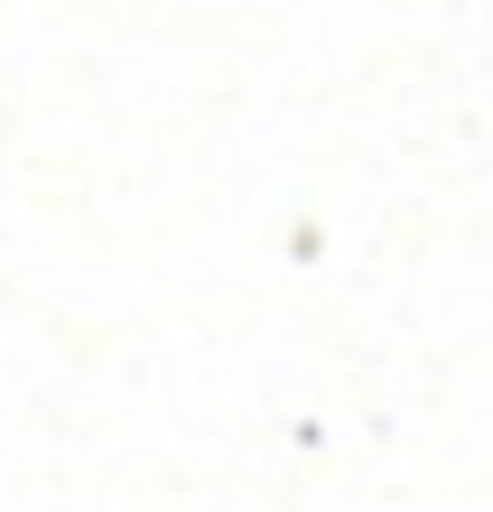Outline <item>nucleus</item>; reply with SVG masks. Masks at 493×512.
<instances>
[]
</instances>
